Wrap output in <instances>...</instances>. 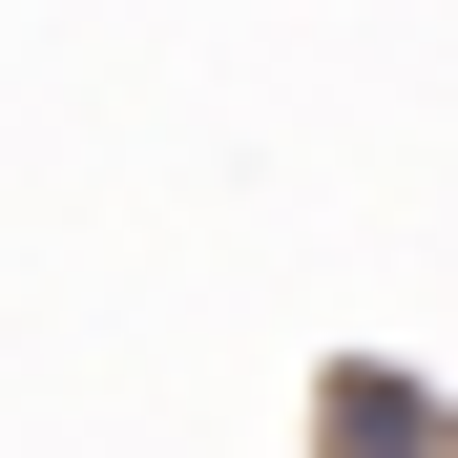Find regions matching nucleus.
Masks as SVG:
<instances>
[{
    "mask_svg": "<svg viewBox=\"0 0 458 458\" xmlns=\"http://www.w3.org/2000/svg\"><path fill=\"white\" fill-rule=\"evenodd\" d=\"M334 437H354V458H437L458 417H437V396H396V375H334Z\"/></svg>",
    "mask_w": 458,
    "mask_h": 458,
    "instance_id": "f257e3e1",
    "label": "nucleus"
}]
</instances>
